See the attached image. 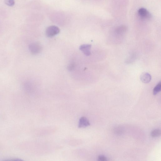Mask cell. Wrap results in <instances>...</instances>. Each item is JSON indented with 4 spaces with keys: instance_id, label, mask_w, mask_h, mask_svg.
I'll return each mask as SVG.
<instances>
[{
    "instance_id": "52a82bcc",
    "label": "cell",
    "mask_w": 161,
    "mask_h": 161,
    "mask_svg": "<svg viewBox=\"0 0 161 161\" xmlns=\"http://www.w3.org/2000/svg\"><path fill=\"white\" fill-rule=\"evenodd\" d=\"M127 28L125 25H121L117 27L115 29V32L118 35H121L125 33Z\"/></svg>"
},
{
    "instance_id": "5b68a950",
    "label": "cell",
    "mask_w": 161,
    "mask_h": 161,
    "mask_svg": "<svg viewBox=\"0 0 161 161\" xmlns=\"http://www.w3.org/2000/svg\"><path fill=\"white\" fill-rule=\"evenodd\" d=\"M90 125L88 119L85 117H82L79 119L78 126L80 128H84L89 126Z\"/></svg>"
},
{
    "instance_id": "9c48e42d",
    "label": "cell",
    "mask_w": 161,
    "mask_h": 161,
    "mask_svg": "<svg viewBox=\"0 0 161 161\" xmlns=\"http://www.w3.org/2000/svg\"><path fill=\"white\" fill-rule=\"evenodd\" d=\"M161 134L160 130L159 129H155L153 130L151 132V136L153 137H158Z\"/></svg>"
},
{
    "instance_id": "8992f818",
    "label": "cell",
    "mask_w": 161,
    "mask_h": 161,
    "mask_svg": "<svg viewBox=\"0 0 161 161\" xmlns=\"http://www.w3.org/2000/svg\"><path fill=\"white\" fill-rule=\"evenodd\" d=\"M140 80L143 83H148L151 80V76L148 73H144L141 75Z\"/></svg>"
},
{
    "instance_id": "8fae6325",
    "label": "cell",
    "mask_w": 161,
    "mask_h": 161,
    "mask_svg": "<svg viewBox=\"0 0 161 161\" xmlns=\"http://www.w3.org/2000/svg\"><path fill=\"white\" fill-rule=\"evenodd\" d=\"M97 159L98 161H106L108 160L107 157L102 155H99Z\"/></svg>"
},
{
    "instance_id": "7a4b0ae2",
    "label": "cell",
    "mask_w": 161,
    "mask_h": 161,
    "mask_svg": "<svg viewBox=\"0 0 161 161\" xmlns=\"http://www.w3.org/2000/svg\"><path fill=\"white\" fill-rule=\"evenodd\" d=\"M41 45L37 42H33L29 46V49L31 53L36 54L39 53L42 50Z\"/></svg>"
},
{
    "instance_id": "3957f363",
    "label": "cell",
    "mask_w": 161,
    "mask_h": 161,
    "mask_svg": "<svg viewBox=\"0 0 161 161\" xmlns=\"http://www.w3.org/2000/svg\"><path fill=\"white\" fill-rule=\"evenodd\" d=\"M60 31L59 28L57 26L51 25L48 27L46 30V36L48 37H52L58 34Z\"/></svg>"
},
{
    "instance_id": "277c9868",
    "label": "cell",
    "mask_w": 161,
    "mask_h": 161,
    "mask_svg": "<svg viewBox=\"0 0 161 161\" xmlns=\"http://www.w3.org/2000/svg\"><path fill=\"white\" fill-rule=\"evenodd\" d=\"M91 45L89 44H84L80 46L79 49L86 56H89L91 54Z\"/></svg>"
},
{
    "instance_id": "ba28073f",
    "label": "cell",
    "mask_w": 161,
    "mask_h": 161,
    "mask_svg": "<svg viewBox=\"0 0 161 161\" xmlns=\"http://www.w3.org/2000/svg\"><path fill=\"white\" fill-rule=\"evenodd\" d=\"M161 83L160 82L154 87L153 90V93L154 95H156L161 90Z\"/></svg>"
},
{
    "instance_id": "30bf717a",
    "label": "cell",
    "mask_w": 161,
    "mask_h": 161,
    "mask_svg": "<svg viewBox=\"0 0 161 161\" xmlns=\"http://www.w3.org/2000/svg\"><path fill=\"white\" fill-rule=\"evenodd\" d=\"M4 3L7 5L12 7L15 4L14 0H4Z\"/></svg>"
},
{
    "instance_id": "6da1fadb",
    "label": "cell",
    "mask_w": 161,
    "mask_h": 161,
    "mask_svg": "<svg viewBox=\"0 0 161 161\" xmlns=\"http://www.w3.org/2000/svg\"><path fill=\"white\" fill-rule=\"evenodd\" d=\"M137 14L139 17L142 19L149 20L152 17L151 14L144 8H139L137 11Z\"/></svg>"
},
{
    "instance_id": "7c38bea8",
    "label": "cell",
    "mask_w": 161,
    "mask_h": 161,
    "mask_svg": "<svg viewBox=\"0 0 161 161\" xmlns=\"http://www.w3.org/2000/svg\"><path fill=\"white\" fill-rule=\"evenodd\" d=\"M75 64L74 63H70L68 66V69L69 71L73 70L75 68Z\"/></svg>"
}]
</instances>
